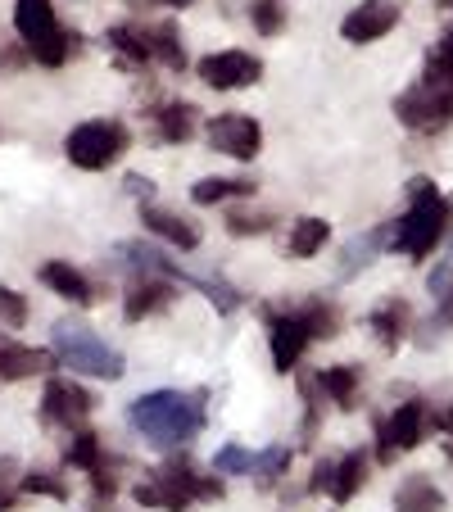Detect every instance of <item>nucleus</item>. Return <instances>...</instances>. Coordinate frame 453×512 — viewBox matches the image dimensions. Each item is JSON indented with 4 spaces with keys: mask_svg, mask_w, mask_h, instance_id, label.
I'll return each mask as SVG.
<instances>
[{
    "mask_svg": "<svg viewBox=\"0 0 453 512\" xmlns=\"http://www.w3.org/2000/svg\"><path fill=\"white\" fill-rule=\"evenodd\" d=\"M254 186L259 182H250V177H204V182H195L191 200L195 204H222V200H236V195H254Z\"/></svg>",
    "mask_w": 453,
    "mask_h": 512,
    "instance_id": "obj_26",
    "label": "nucleus"
},
{
    "mask_svg": "<svg viewBox=\"0 0 453 512\" xmlns=\"http://www.w3.org/2000/svg\"><path fill=\"white\" fill-rule=\"evenodd\" d=\"M64 463L78 467V472H96V467H105V449H100V431H91V426H78L73 431V440H68L64 449Z\"/></svg>",
    "mask_w": 453,
    "mask_h": 512,
    "instance_id": "obj_25",
    "label": "nucleus"
},
{
    "mask_svg": "<svg viewBox=\"0 0 453 512\" xmlns=\"http://www.w3.org/2000/svg\"><path fill=\"white\" fill-rule=\"evenodd\" d=\"M435 426L444 431V449H449V458H453V404L444 408V413H435Z\"/></svg>",
    "mask_w": 453,
    "mask_h": 512,
    "instance_id": "obj_40",
    "label": "nucleus"
},
{
    "mask_svg": "<svg viewBox=\"0 0 453 512\" xmlns=\"http://www.w3.org/2000/svg\"><path fill=\"white\" fill-rule=\"evenodd\" d=\"M254 458L259 454H250V449H241V445H222L218 458H213V472H222V476H245L250 472L254 476Z\"/></svg>",
    "mask_w": 453,
    "mask_h": 512,
    "instance_id": "obj_33",
    "label": "nucleus"
},
{
    "mask_svg": "<svg viewBox=\"0 0 453 512\" xmlns=\"http://www.w3.org/2000/svg\"><path fill=\"white\" fill-rule=\"evenodd\" d=\"M367 463L372 458L363 454V449H354V454H345V458H336V481H331V499L336 503H349L358 490H363V481H367Z\"/></svg>",
    "mask_w": 453,
    "mask_h": 512,
    "instance_id": "obj_24",
    "label": "nucleus"
},
{
    "mask_svg": "<svg viewBox=\"0 0 453 512\" xmlns=\"http://www.w3.org/2000/svg\"><path fill=\"white\" fill-rule=\"evenodd\" d=\"M299 313H304V322H309L313 340H331L340 331V309L327 300H309V304H299Z\"/></svg>",
    "mask_w": 453,
    "mask_h": 512,
    "instance_id": "obj_28",
    "label": "nucleus"
},
{
    "mask_svg": "<svg viewBox=\"0 0 453 512\" xmlns=\"http://www.w3.org/2000/svg\"><path fill=\"white\" fill-rule=\"evenodd\" d=\"M358 381H363V372L354 368V363H336V368H322L318 372V390L331 399L336 408H358Z\"/></svg>",
    "mask_w": 453,
    "mask_h": 512,
    "instance_id": "obj_19",
    "label": "nucleus"
},
{
    "mask_svg": "<svg viewBox=\"0 0 453 512\" xmlns=\"http://www.w3.org/2000/svg\"><path fill=\"white\" fill-rule=\"evenodd\" d=\"M173 300H177L173 277H136L123 295V313H127V322H145V318H155V313H168Z\"/></svg>",
    "mask_w": 453,
    "mask_h": 512,
    "instance_id": "obj_13",
    "label": "nucleus"
},
{
    "mask_svg": "<svg viewBox=\"0 0 453 512\" xmlns=\"http://www.w3.org/2000/svg\"><path fill=\"white\" fill-rule=\"evenodd\" d=\"M41 286L46 290H55L59 300H68V304H78V309H87V304H96L100 295H96V286H91V277L82 268H73V263H64V259H50V263H41Z\"/></svg>",
    "mask_w": 453,
    "mask_h": 512,
    "instance_id": "obj_14",
    "label": "nucleus"
},
{
    "mask_svg": "<svg viewBox=\"0 0 453 512\" xmlns=\"http://www.w3.org/2000/svg\"><path fill=\"white\" fill-rule=\"evenodd\" d=\"M408 318H413V313H408L404 300H386L381 309H372L367 327L376 331V340H381L386 349H399V345L408 340Z\"/></svg>",
    "mask_w": 453,
    "mask_h": 512,
    "instance_id": "obj_20",
    "label": "nucleus"
},
{
    "mask_svg": "<svg viewBox=\"0 0 453 512\" xmlns=\"http://www.w3.org/2000/svg\"><path fill=\"white\" fill-rule=\"evenodd\" d=\"M91 512H118V508H109V503H96V508H91Z\"/></svg>",
    "mask_w": 453,
    "mask_h": 512,
    "instance_id": "obj_43",
    "label": "nucleus"
},
{
    "mask_svg": "<svg viewBox=\"0 0 453 512\" xmlns=\"http://www.w3.org/2000/svg\"><path fill=\"white\" fill-rule=\"evenodd\" d=\"M55 354L73 372H87V377H100V381H118L127 372L123 354L109 349L87 322H55Z\"/></svg>",
    "mask_w": 453,
    "mask_h": 512,
    "instance_id": "obj_4",
    "label": "nucleus"
},
{
    "mask_svg": "<svg viewBox=\"0 0 453 512\" xmlns=\"http://www.w3.org/2000/svg\"><path fill=\"white\" fill-rule=\"evenodd\" d=\"M195 73H200V82L213 91H245L263 78V64L250 50H213V55H204L200 64H195Z\"/></svg>",
    "mask_w": 453,
    "mask_h": 512,
    "instance_id": "obj_9",
    "label": "nucleus"
},
{
    "mask_svg": "<svg viewBox=\"0 0 453 512\" xmlns=\"http://www.w3.org/2000/svg\"><path fill=\"white\" fill-rule=\"evenodd\" d=\"M204 136H209V145L218 155H232V159H241V164H250L263 150V127H259V118H250V114H218L204 127Z\"/></svg>",
    "mask_w": 453,
    "mask_h": 512,
    "instance_id": "obj_11",
    "label": "nucleus"
},
{
    "mask_svg": "<svg viewBox=\"0 0 453 512\" xmlns=\"http://www.w3.org/2000/svg\"><path fill=\"white\" fill-rule=\"evenodd\" d=\"M426 82H431V87L453 91V28L440 32V41H435L431 59H426Z\"/></svg>",
    "mask_w": 453,
    "mask_h": 512,
    "instance_id": "obj_27",
    "label": "nucleus"
},
{
    "mask_svg": "<svg viewBox=\"0 0 453 512\" xmlns=\"http://www.w3.org/2000/svg\"><path fill=\"white\" fill-rule=\"evenodd\" d=\"M272 227H277V218L272 213H245V209H236V213H227V232L232 236H268Z\"/></svg>",
    "mask_w": 453,
    "mask_h": 512,
    "instance_id": "obj_31",
    "label": "nucleus"
},
{
    "mask_svg": "<svg viewBox=\"0 0 453 512\" xmlns=\"http://www.w3.org/2000/svg\"><path fill=\"white\" fill-rule=\"evenodd\" d=\"M399 23V5L395 0H363L358 10L345 14V23H340V37L349 41V46H372V41L390 37Z\"/></svg>",
    "mask_w": 453,
    "mask_h": 512,
    "instance_id": "obj_12",
    "label": "nucleus"
},
{
    "mask_svg": "<svg viewBox=\"0 0 453 512\" xmlns=\"http://www.w3.org/2000/svg\"><path fill=\"white\" fill-rule=\"evenodd\" d=\"M331 481H336V463L322 458V463L313 467V476H309V494H331Z\"/></svg>",
    "mask_w": 453,
    "mask_h": 512,
    "instance_id": "obj_39",
    "label": "nucleus"
},
{
    "mask_svg": "<svg viewBox=\"0 0 453 512\" xmlns=\"http://www.w3.org/2000/svg\"><path fill=\"white\" fill-rule=\"evenodd\" d=\"M440 5H444V10H453V0H440Z\"/></svg>",
    "mask_w": 453,
    "mask_h": 512,
    "instance_id": "obj_44",
    "label": "nucleus"
},
{
    "mask_svg": "<svg viewBox=\"0 0 453 512\" xmlns=\"http://www.w3.org/2000/svg\"><path fill=\"white\" fill-rule=\"evenodd\" d=\"M19 494H46V499H68V485L50 472H23Z\"/></svg>",
    "mask_w": 453,
    "mask_h": 512,
    "instance_id": "obj_34",
    "label": "nucleus"
},
{
    "mask_svg": "<svg viewBox=\"0 0 453 512\" xmlns=\"http://www.w3.org/2000/svg\"><path fill=\"white\" fill-rule=\"evenodd\" d=\"M127 422L155 449H182L186 440L204 431V399L182 395V390H150V395L132 399Z\"/></svg>",
    "mask_w": 453,
    "mask_h": 512,
    "instance_id": "obj_1",
    "label": "nucleus"
},
{
    "mask_svg": "<svg viewBox=\"0 0 453 512\" xmlns=\"http://www.w3.org/2000/svg\"><path fill=\"white\" fill-rule=\"evenodd\" d=\"M14 503H19V490H10L5 476H0V512H14Z\"/></svg>",
    "mask_w": 453,
    "mask_h": 512,
    "instance_id": "obj_41",
    "label": "nucleus"
},
{
    "mask_svg": "<svg viewBox=\"0 0 453 512\" xmlns=\"http://www.w3.org/2000/svg\"><path fill=\"white\" fill-rule=\"evenodd\" d=\"M268 345H272V368L286 377V372L299 368V358H304V349L313 345V331L309 322H304V313L299 309H286L268 313Z\"/></svg>",
    "mask_w": 453,
    "mask_h": 512,
    "instance_id": "obj_10",
    "label": "nucleus"
},
{
    "mask_svg": "<svg viewBox=\"0 0 453 512\" xmlns=\"http://www.w3.org/2000/svg\"><path fill=\"white\" fill-rule=\"evenodd\" d=\"M132 499L141 503V508H155V512H186L191 508V499H186L173 481H164L159 472H150L141 485H132Z\"/></svg>",
    "mask_w": 453,
    "mask_h": 512,
    "instance_id": "obj_18",
    "label": "nucleus"
},
{
    "mask_svg": "<svg viewBox=\"0 0 453 512\" xmlns=\"http://www.w3.org/2000/svg\"><path fill=\"white\" fill-rule=\"evenodd\" d=\"M182 281H191V286H200L204 295H209V304H218V313H232L236 304H241V295H236L232 286H222V281H204V277H186L182 272Z\"/></svg>",
    "mask_w": 453,
    "mask_h": 512,
    "instance_id": "obj_37",
    "label": "nucleus"
},
{
    "mask_svg": "<svg viewBox=\"0 0 453 512\" xmlns=\"http://www.w3.org/2000/svg\"><path fill=\"white\" fill-rule=\"evenodd\" d=\"M127 145H132V136H127L123 123H114V118H91V123H78L64 136V155H68V164L82 168V173H100V168L118 164V159L127 155Z\"/></svg>",
    "mask_w": 453,
    "mask_h": 512,
    "instance_id": "obj_5",
    "label": "nucleus"
},
{
    "mask_svg": "<svg viewBox=\"0 0 453 512\" xmlns=\"http://www.w3.org/2000/svg\"><path fill=\"white\" fill-rule=\"evenodd\" d=\"M141 223H145V232L164 236L173 250H186V254H191L195 245H200V232H195L186 218H177V213H168V209H155V204H145V209H141Z\"/></svg>",
    "mask_w": 453,
    "mask_h": 512,
    "instance_id": "obj_17",
    "label": "nucleus"
},
{
    "mask_svg": "<svg viewBox=\"0 0 453 512\" xmlns=\"http://www.w3.org/2000/svg\"><path fill=\"white\" fill-rule=\"evenodd\" d=\"M159 5H177V10H186V5H195V0H159Z\"/></svg>",
    "mask_w": 453,
    "mask_h": 512,
    "instance_id": "obj_42",
    "label": "nucleus"
},
{
    "mask_svg": "<svg viewBox=\"0 0 453 512\" xmlns=\"http://www.w3.org/2000/svg\"><path fill=\"white\" fill-rule=\"evenodd\" d=\"M155 59H159V64H168L173 73H182V68H186L182 32H177L173 23H159V28H155Z\"/></svg>",
    "mask_w": 453,
    "mask_h": 512,
    "instance_id": "obj_29",
    "label": "nucleus"
},
{
    "mask_svg": "<svg viewBox=\"0 0 453 512\" xmlns=\"http://www.w3.org/2000/svg\"><path fill=\"white\" fill-rule=\"evenodd\" d=\"M28 322V300L14 286H0V327H23Z\"/></svg>",
    "mask_w": 453,
    "mask_h": 512,
    "instance_id": "obj_36",
    "label": "nucleus"
},
{
    "mask_svg": "<svg viewBox=\"0 0 453 512\" xmlns=\"http://www.w3.org/2000/svg\"><path fill=\"white\" fill-rule=\"evenodd\" d=\"M150 123H155V136L164 145H186L200 127V109L186 105V100H168V105L150 109Z\"/></svg>",
    "mask_w": 453,
    "mask_h": 512,
    "instance_id": "obj_16",
    "label": "nucleus"
},
{
    "mask_svg": "<svg viewBox=\"0 0 453 512\" xmlns=\"http://www.w3.org/2000/svg\"><path fill=\"white\" fill-rule=\"evenodd\" d=\"M395 118L404 127H413V132H444V127H453V91L444 87H431V82H417V87H408L404 96L395 100Z\"/></svg>",
    "mask_w": 453,
    "mask_h": 512,
    "instance_id": "obj_7",
    "label": "nucleus"
},
{
    "mask_svg": "<svg viewBox=\"0 0 453 512\" xmlns=\"http://www.w3.org/2000/svg\"><path fill=\"white\" fill-rule=\"evenodd\" d=\"M250 19L259 37H277L286 28V0H254L250 5Z\"/></svg>",
    "mask_w": 453,
    "mask_h": 512,
    "instance_id": "obj_30",
    "label": "nucleus"
},
{
    "mask_svg": "<svg viewBox=\"0 0 453 512\" xmlns=\"http://www.w3.org/2000/svg\"><path fill=\"white\" fill-rule=\"evenodd\" d=\"M449 218H453V204L435 191V182L417 177L413 182V195H408V209L404 218L395 223L390 232V250L395 254H408V259H426L435 245L444 241L449 232Z\"/></svg>",
    "mask_w": 453,
    "mask_h": 512,
    "instance_id": "obj_2",
    "label": "nucleus"
},
{
    "mask_svg": "<svg viewBox=\"0 0 453 512\" xmlns=\"http://www.w3.org/2000/svg\"><path fill=\"white\" fill-rule=\"evenodd\" d=\"M5 340H10V336H5V331H0V345H5Z\"/></svg>",
    "mask_w": 453,
    "mask_h": 512,
    "instance_id": "obj_45",
    "label": "nucleus"
},
{
    "mask_svg": "<svg viewBox=\"0 0 453 512\" xmlns=\"http://www.w3.org/2000/svg\"><path fill=\"white\" fill-rule=\"evenodd\" d=\"M91 408H96V395L87 386H78L73 377H50L46 390H41V417L50 426H64V431H78L87 426Z\"/></svg>",
    "mask_w": 453,
    "mask_h": 512,
    "instance_id": "obj_8",
    "label": "nucleus"
},
{
    "mask_svg": "<svg viewBox=\"0 0 453 512\" xmlns=\"http://www.w3.org/2000/svg\"><path fill=\"white\" fill-rule=\"evenodd\" d=\"M431 408L422 404V399H408V404H399L395 413L386 417V422L376 426V463L381 467H395L399 454H413L417 445L426 440V431H431Z\"/></svg>",
    "mask_w": 453,
    "mask_h": 512,
    "instance_id": "obj_6",
    "label": "nucleus"
},
{
    "mask_svg": "<svg viewBox=\"0 0 453 512\" xmlns=\"http://www.w3.org/2000/svg\"><path fill=\"white\" fill-rule=\"evenodd\" d=\"M91 494H96V503H114V494H118V476L109 472V463L91 472Z\"/></svg>",
    "mask_w": 453,
    "mask_h": 512,
    "instance_id": "obj_38",
    "label": "nucleus"
},
{
    "mask_svg": "<svg viewBox=\"0 0 453 512\" xmlns=\"http://www.w3.org/2000/svg\"><path fill=\"white\" fill-rule=\"evenodd\" d=\"M109 46L118 50V59L123 64H155V32H141V28H127V23H118V28H109Z\"/></svg>",
    "mask_w": 453,
    "mask_h": 512,
    "instance_id": "obj_22",
    "label": "nucleus"
},
{
    "mask_svg": "<svg viewBox=\"0 0 453 512\" xmlns=\"http://www.w3.org/2000/svg\"><path fill=\"white\" fill-rule=\"evenodd\" d=\"M290 472V449L286 445H272V449H263L259 458H254V476H259V485H272L277 476H286Z\"/></svg>",
    "mask_w": 453,
    "mask_h": 512,
    "instance_id": "obj_32",
    "label": "nucleus"
},
{
    "mask_svg": "<svg viewBox=\"0 0 453 512\" xmlns=\"http://www.w3.org/2000/svg\"><path fill=\"white\" fill-rule=\"evenodd\" d=\"M444 508V494L435 490L431 476H408L395 494V512H440Z\"/></svg>",
    "mask_w": 453,
    "mask_h": 512,
    "instance_id": "obj_23",
    "label": "nucleus"
},
{
    "mask_svg": "<svg viewBox=\"0 0 453 512\" xmlns=\"http://www.w3.org/2000/svg\"><path fill=\"white\" fill-rule=\"evenodd\" d=\"M327 236H331L327 218H313V213H304V218H295V223H290L286 254H290V259H313V254L327 245Z\"/></svg>",
    "mask_w": 453,
    "mask_h": 512,
    "instance_id": "obj_21",
    "label": "nucleus"
},
{
    "mask_svg": "<svg viewBox=\"0 0 453 512\" xmlns=\"http://www.w3.org/2000/svg\"><path fill=\"white\" fill-rule=\"evenodd\" d=\"M386 241H390V232H386V227H376V232H367L363 241H354V245H349V263H345V277H354V268H358V263H367V259H372L376 250H381V245H386Z\"/></svg>",
    "mask_w": 453,
    "mask_h": 512,
    "instance_id": "obj_35",
    "label": "nucleus"
},
{
    "mask_svg": "<svg viewBox=\"0 0 453 512\" xmlns=\"http://www.w3.org/2000/svg\"><path fill=\"white\" fill-rule=\"evenodd\" d=\"M55 368H59L55 349H32V345H14V340L0 345V381H28L37 372H55Z\"/></svg>",
    "mask_w": 453,
    "mask_h": 512,
    "instance_id": "obj_15",
    "label": "nucleus"
},
{
    "mask_svg": "<svg viewBox=\"0 0 453 512\" xmlns=\"http://www.w3.org/2000/svg\"><path fill=\"white\" fill-rule=\"evenodd\" d=\"M14 32L23 37L28 55L46 68H64L78 55V32L55 19V0H19L14 5Z\"/></svg>",
    "mask_w": 453,
    "mask_h": 512,
    "instance_id": "obj_3",
    "label": "nucleus"
}]
</instances>
